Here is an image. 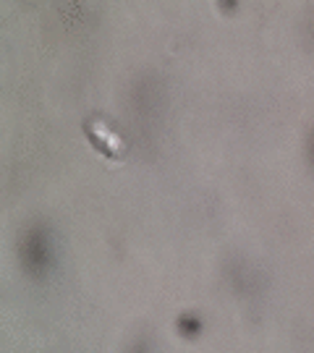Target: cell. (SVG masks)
Returning a JSON list of instances; mask_svg holds the SVG:
<instances>
[{
	"label": "cell",
	"mask_w": 314,
	"mask_h": 353,
	"mask_svg": "<svg viewBox=\"0 0 314 353\" xmlns=\"http://www.w3.org/2000/svg\"><path fill=\"white\" fill-rule=\"evenodd\" d=\"M24 265L32 270V272H37L42 275L48 265H50V246H48V236H45V230H32L24 241Z\"/></svg>",
	"instance_id": "1"
}]
</instances>
